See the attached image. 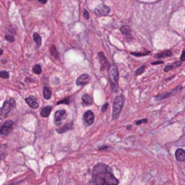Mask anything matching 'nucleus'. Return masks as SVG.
I'll return each instance as SVG.
<instances>
[{
    "label": "nucleus",
    "instance_id": "39448f33",
    "mask_svg": "<svg viewBox=\"0 0 185 185\" xmlns=\"http://www.w3.org/2000/svg\"><path fill=\"white\" fill-rule=\"evenodd\" d=\"M13 126H14V122L12 121L8 120L5 122V123L0 127V135L6 136V135L9 134L13 129Z\"/></svg>",
    "mask_w": 185,
    "mask_h": 185
},
{
    "label": "nucleus",
    "instance_id": "72a5a7b5",
    "mask_svg": "<svg viewBox=\"0 0 185 185\" xmlns=\"http://www.w3.org/2000/svg\"><path fill=\"white\" fill-rule=\"evenodd\" d=\"M161 64H163V62H162V61H157V62H153V63H152V65H161Z\"/></svg>",
    "mask_w": 185,
    "mask_h": 185
},
{
    "label": "nucleus",
    "instance_id": "0eeeda50",
    "mask_svg": "<svg viewBox=\"0 0 185 185\" xmlns=\"http://www.w3.org/2000/svg\"><path fill=\"white\" fill-rule=\"evenodd\" d=\"M98 59L100 62V65H101V69L102 70H107L110 68V65L106 59V57L104 56V54L102 52H99L98 53Z\"/></svg>",
    "mask_w": 185,
    "mask_h": 185
},
{
    "label": "nucleus",
    "instance_id": "7c9ffc66",
    "mask_svg": "<svg viewBox=\"0 0 185 185\" xmlns=\"http://www.w3.org/2000/svg\"><path fill=\"white\" fill-rule=\"evenodd\" d=\"M107 109H108V103H104L102 108V112H106Z\"/></svg>",
    "mask_w": 185,
    "mask_h": 185
},
{
    "label": "nucleus",
    "instance_id": "c9c22d12",
    "mask_svg": "<svg viewBox=\"0 0 185 185\" xmlns=\"http://www.w3.org/2000/svg\"><path fill=\"white\" fill-rule=\"evenodd\" d=\"M107 148H108L107 146H102V147H100L99 150H100V151H102V150H104V149H107Z\"/></svg>",
    "mask_w": 185,
    "mask_h": 185
},
{
    "label": "nucleus",
    "instance_id": "4c0bfd02",
    "mask_svg": "<svg viewBox=\"0 0 185 185\" xmlns=\"http://www.w3.org/2000/svg\"><path fill=\"white\" fill-rule=\"evenodd\" d=\"M2 54H3V51H2V50H0V56H1Z\"/></svg>",
    "mask_w": 185,
    "mask_h": 185
},
{
    "label": "nucleus",
    "instance_id": "2eb2a0df",
    "mask_svg": "<svg viewBox=\"0 0 185 185\" xmlns=\"http://www.w3.org/2000/svg\"><path fill=\"white\" fill-rule=\"evenodd\" d=\"M82 102L83 105H91L92 103V97L89 94H83L82 97Z\"/></svg>",
    "mask_w": 185,
    "mask_h": 185
},
{
    "label": "nucleus",
    "instance_id": "a878e982",
    "mask_svg": "<svg viewBox=\"0 0 185 185\" xmlns=\"http://www.w3.org/2000/svg\"><path fill=\"white\" fill-rule=\"evenodd\" d=\"M0 78L3 79H8L9 78V74L7 71H0Z\"/></svg>",
    "mask_w": 185,
    "mask_h": 185
},
{
    "label": "nucleus",
    "instance_id": "c85d7f7f",
    "mask_svg": "<svg viewBox=\"0 0 185 185\" xmlns=\"http://www.w3.org/2000/svg\"><path fill=\"white\" fill-rule=\"evenodd\" d=\"M70 102V100H69V97H66L65 99H63L62 101H59V102H57V104H61V103H66V104H68Z\"/></svg>",
    "mask_w": 185,
    "mask_h": 185
},
{
    "label": "nucleus",
    "instance_id": "5701e85b",
    "mask_svg": "<svg viewBox=\"0 0 185 185\" xmlns=\"http://www.w3.org/2000/svg\"><path fill=\"white\" fill-rule=\"evenodd\" d=\"M50 53H51L52 56H54V58H56V59H58V58H59V53H58V51L56 50V46H51Z\"/></svg>",
    "mask_w": 185,
    "mask_h": 185
},
{
    "label": "nucleus",
    "instance_id": "b1692460",
    "mask_svg": "<svg viewBox=\"0 0 185 185\" xmlns=\"http://www.w3.org/2000/svg\"><path fill=\"white\" fill-rule=\"evenodd\" d=\"M41 71H42V69H41V66H40V65H34V67H33V72H34L35 74H41Z\"/></svg>",
    "mask_w": 185,
    "mask_h": 185
},
{
    "label": "nucleus",
    "instance_id": "c756f323",
    "mask_svg": "<svg viewBox=\"0 0 185 185\" xmlns=\"http://www.w3.org/2000/svg\"><path fill=\"white\" fill-rule=\"evenodd\" d=\"M147 119H142V120H140L137 121V122H135V124L136 125H139V124H142V123H143V122H147Z\"/></svg>",
    "mask_w": 185,
    "mask_h": 185
},
{
    "label": "nucleus",
    "instance_id": "58836bf2",
    "mask_svg": "<svg viewBox=\"0 0 185 185\" xmlns=\"http://www.w3.org/2000/svg\"><path fill=\"white\" fill-rule=\"evenodd\" d=\"M184 31H185V30H184Z\"/></svg>",
    "mask_w": 185,
    "mask_h": 185
},
{
    "label": "nucleus",
    "instance_id": "f03ea898",
    "mask_svg": "<svg viewBox=\"0 0 185 185\" xmlns=\"http://www.w3.org/2000/svg\"><path fill=\"white\" fill-rule=\"evenodd\" d=\"M14 107H16V101L13 98L8 99L0 108V120L5 119Z\"/></svg>",
    "mask_w": 185,
    "mask_h": 185
},
{
    "label": "nucleus",
    "instance_id": "cd10ccee",
    "mask_svg": "<svg viewBox=\"0 0 185 185\" xmlns=\"http://www.w3.org/2000/svg\"><path fill=\"white\" fill-rule=\"evenodd\" d=\"M6 39H7L8 42H11V43H13V42L15 41V37H13V35H7V36H6Z\"/></svg>",
    "mask_w": 185,
    "mask_h": 185
},
{
    "label": "nucleus",
    "instance_id": "f704fd0d",
    "mask_svg": "<svg viewBox=\"0 0 185 185\" xmlns=\"http://www.w3.org/2000/svg\"><path fill=\"white\" fill-rule=\"evenodd\" d=\"M40 3H42V4H46V2H47V0H38Z\"/></svg>",
    "mask_w": 185,
    "mask_h": 185
},
{
    "label": "nucleus",
    "instance_id": "6ab92c4d",
    "mask_svg": "<svg viewBox=\"0 0 185 185\" xmlns=\"http://www.w3.org/2000/svg\"><path fill=\"white\" fill-rule=\"evenodd\" d=\"M182 65V62L181 61H178V62H175V63H173L172 65H167L164 67V72H169V71H171L172 69H174L176 67H178V66H180V65Z\"/></svg>",
    "mask_w": 185,
    "mask_h": 185
},
{
    "label": "nucleus",
    "instance_id": "473e14b6",
    "mask_svg": "<svg viewBox=\"0 0 185 185\" xmlns=\"http://www.w3.org/2000/svg\"><path fill=\"white\" fill-rule=\"evenodd\" d=\"M83 17L85 18V19H89V14H88V12L86 10L83 11Z\"/></svg>",
    "mask_w": 185,
    "mask_h": 185
},
{
    "label": "nucleus",
    "instance_id": "e433bc0d",
    "mask_svg": "<svg viewBox=\"0 0 185 185\" xmlns=\"http://www.w3.org/2000/svg\"><path fill=\"white\" fill-rule=\"evenodd\" d=\"M131 128H132V126H131V125H130V126H128V127H127V129H128V130H130V129H131Z\"/></svg>",
    "mask_w": 185,
    "mask_h": 185
},
{
    "label": "nucleus",
    "instance_id": "ddd939ff",
    "mask_svg": "<svg viewBox=\"0 0 185 185\" xmlns=\"http://www.w3.org/2000/svg\"><path fill=\"white\" fill-rule=\"evenodd\" d=\"M121 32H122V34L124 36V37H126V39L130 41V40H132V31H131V28L128 27V26H122V28H121Z\"/></svg>",
    "mask_w": 185,
    "mask_h": 185
},
{
    "label": "nucleus",
    "instance_id": "393cba45",
    "mask_svg": "<svg viewBox=\"0 0 185 185\" xmlns=\"http://www.w3.org/2000/svg\"><path fill=\"white\" fill-rule=\"evenodd\" d=\"M151 52L150 51H146V52H141V53H135V52H132L131 54L132 55V56H147L149 55Z\"/></svg>",
    "mask_w": 185,
    "mask_h": 185
},
{
    "label": "nucleus",
    "instance_id": "f3484780",
    "mask_svg": "<svg viewBox=\"0 0 185 185\" xmlns=\"http://www.w3.org/2000/svg\"><path fill=\"white\" fill-rule=\"evenodd\" d=\"M73 128V122H69L67 124H65V126L61 127L60 129H57V132L58 133H63V132H65L67 131H69L70 129Z\"/></svg>",
    "mask_w": 185,
    "mask_h": 185
},
{
    "label": "nucleus",
    "instance_id": "20e7f679",
    "mask_svg": "<svg viewBox=\"0 0 185 185\" xmlns=\"http://www.w3.org/2000/svg\"><path fill=\"white\" fill-rule=\"evenodd\" d=\"M109 77H110V83L112 85V91H115L118 87V80H119V73L117 70V67L114 65L110 66L109 68Z\"/></svg>",
    "mask_w": 185,
    "mask_h": 185
},
{
    "label": "nucleus",
    "instance_id": "f8f14e48",
    "mask_svg": "<svg viewBox=\"0 0 185 185\" xmlns=\"http://www.w3.org/2000/svg\"><path fill=\"white\" fill-rule=\"evenodd\" d=\"M26 102H28V105H29L31 108H33V109H37L38 106H39L38 102H37V99L35 96H33V95L28 96V98L26 99Z\"/></svg>",
    "mask_w": 185,
    "mask_h": 185
},
{
    "label": "nucleus",
    "instance_id": "a211bd4d",
    "mask_svg": "<svg viewBox=\"0 0 185 185\" xmlns=\"http://www.w3.org/2000/svg\"><path fill=\"white\" fill-rule=\"evenodd\" d=\"M52 106H46V107H44L41 112H40V113H41V116H43V117H47L49 114H50V112L52 111Z\"/></svg>",
    "mask_w": 185,
    "mask_h": 185
},
{
    "label": "nucleus",
    "instance_id": "1a4fd4ad",
    "mask_svg": "<svg viewBox=\"0 0 185 185\" xmlns=\"http://www.w3.org/2000/svg\"><path fill=\"white\" fill-rule=\"evenodd\" d=\"M83 121L86 125H91L94 121V114L92 111H87L83 114Z\"/></svg>",
    "mask_w": 185,
    "mask_h": 185
},
{
    "label": "nucleus",
    "instance_id": "423d86ee",
    "mask_svg": "<svg viewBox=\"0 0 185 185\" xmlns=\"http://www.w3.org/2000/svg\"><path fill=\"white\" fill-rule=\"evenodd\" d=\"M94 13L98 17L107 16L110 13V8L107 6H105V5H100L94 9Z\"/></svg>",
    "mask_w": 185,
    "mask_h": 185
},
{
    "label": "nucleus",
    "instance_id": "dca6fc26",
    "mask_svg": "<svg viewBox=\"0 0 185 185\" xmlns=\"http://www.w3.org/2000/svg\"><path fill=\"white\" fill-rule=\"evenodd\" d=\"M172 55V51H170V50H165V51H163V52H161V53H159V54H156L154 57L155 58H157V59H160V58H163V57H169V56H171Z\"/></svg>",
    "mask_w": 185,
    "mask_h": 185
},
{
    "label": "nucleus",
    "instance_id": "4be33fe9",
    "mask_svg": "<svg viewBox=\"0 0 185 185\" xmlns=\"http://www.w3.org/2000/svg\"><path fill=\"white\" fill-rule=\"evenodd\" d=\"M51 95H52L51 89L49 87H47V86H45L44 87V97H45V99H46V100L50 99Z\"/></svg>",
    "mask_w": 185,
    "mask_h": 185
},
{
    "label": "nucleus",
    "instance_id": "7ed1b4c3",
    "mask_svg": "<svg viewBox=\"0 0 185 185\" xmlns=\"http://www.w3.org/2000/svg\"><path fill=\"white\" fill-rule=\"evenodd\" d=\"M124 102V97L123 95H118L115 97L114 101H113V104H112V119H117L119 117L122 105Z\"/></svg>",
    "mask_w": 185,
    "mask_h": 185
},
{
    "label": "nucleus",
    "instance_id": "aec40b11",
    "mask_svg": "<svg viewBox=\"0 0 185 185\" xmlns=\"http://www.w3.org/2000/svg\"><path fill=\"white\" fill-rule=\"evenodd\" d=\"M33 38H34V41L36 42V44H37V48L38 49L41 45H42V38L41 37L37 34V33H35L34 35H33Z\"/></svg>",
    "mask_w": 185,
    "mask_h": 185
},
{
    "label": "nucleus",
    "instance_id": "bb28decb",
    "mask_svg": "<svg viewBox=\"0 0 185 185\" xmlns=\"http://www.w3.org/2000/svg\"><path fill=\"white\" fill-rule=\"evenodd\" d=\"M144 70H145V65H142L140 68H138V69L136 70L135 74H136V75H140V74H142L144 72Z\"/></svg>",
    "mask_w": 185,
    "mask_h": 185
},
{
    "label": "nucleus",
    "instance_id": "6e6552de",
    "mask_svg": "<svg viewBox=\"0 0 185 185\" xmlns=\"http://www.w3.org/2000/svg\"><path fill=\"white\" fill-rule=\"evenodd\" d=\"M67 116V112L65 110H58L56 111V114H55V123L56 124H60L61 122L65 119Z\"/></svg>",
    "mask_w": 185,
    "mask_h": 185
},
{
    "label": "nucleus",
    "instance_id": "412c9836",
    "mask_svg": "<svg viewBox=\"0 0 185 185\" xmlns=\"http://www.w3.org/2000/svg\"><path fill=\"white\" fill-rule=\"evenodd\" d=\"M7 150H8V146L6 144L0 145V161L7 154Z\"/></svg>",
    "mask_w": 185,
    "mask_h": 185
},
{
    "label": "nucleus",
    "instance_id": "2f4dec72",
    "mask_svg": "<svg viewBox=\"0 0 185 185\" xmlns=\"http://www.w3.org/2000/svg\"><path fill=\"white\" fill-rule=\"evenodd\" d=\"M185 61V50L182 51V56H181V62H184Z\"/></svg>",
    "mask_w": 185,
    "mask_h": 185
},
{
    "label": "nucleus",
    "instance_id": "9b49d317",
    "mask_svg": "<svg viewBox=\"0 0 185 185\" xmlns=\"http://www.w3.org/2000/svg\"><path fill=\"white\" fill-rule=\"evenodd\" d=\"M90 81V76L88 75V74H83L82 75H80L78 78H77V80H76V84L77 85H80V86H83L84 84H86V83H88Z\"/></svg>",
    "mask_w": 185,
    "mask_h": 185
},
{
    "label": "nucleus",
    "instance_id": "f257e3e1",
    "mask_svg": "<svg viewBox=\"0 0 185 185\" xmlns=\"http://www.w3.org/2000/svg\"><path fill=\"white\" fill-rule=\"evenodd\" d=\"M92 182L95 185H118L119 182L104 163H98L92 169Z\"/></svg>",
    "mask_w": 185,
    "mask_h": 185
},
{
    "label": "nucleus",
    "instance_id": "9d476101",
    "mask_svg": "<svg viewBox=\"0 0 185 185\" xmlns=\"http://www.w3.org/2000/svg\"><path fill=\"white\" fill-rule=\"evenodd\" d=\"M182 85H179L177 88L175 89H173L172 92H164V93H161V94H158L155 96V99L156 100H163L164 98H167V97H169V96H171L172 94H173L174 92H177L178 91H181L182 90Z\"/></svg>",
    "mask_w": 185,
    "mask_h": 185
},
{
    "label": "nucleus",
    "instance_id": "4468645a",
    "mask_svg": "<svg viewBox=\"0 0 185 185\" xmlns=\"http://www.w3.org/2000/svg\"><path fill=\"white\" fill-rule=\"evenodd\" d=\"M175 158L178 162H184L185 161V151L183 149L179 148L176 150Z\"/></svg>",
    "mask_w": 185,
    "mask_h": 185
}]
</instances>
